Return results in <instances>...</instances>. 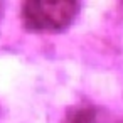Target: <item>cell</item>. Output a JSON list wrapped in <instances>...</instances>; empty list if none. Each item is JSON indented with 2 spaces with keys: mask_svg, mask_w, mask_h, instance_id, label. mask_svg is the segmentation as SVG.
<instances>
[{
  "mask_svg": "<svg viewBox=\"0 0 123 123\" xmlns=\"http://www.w3.org/2000/svg\"><path fill=\"white\" fill-rule=\"evenodd\" d=\"M62 123H106V120L93 106H76L69 110Z\"/></svg>",
  "mask_w": 123,
  "mask_h": 123,
  "instance_id": "7a4b0ae2",
  "label": "cell"
},
{
  "mask_svg": "<svg viewBox=\"0 0 123 123\" xmlns=\"http://www.w3.org/2000/svg\"><path fill=\"white\" fill-rule=\"evenodd\" d=\"M78 4L73 0H29L22 4L20 17L27 31L32 32H59L74 20Z\"/></svg>",
  "mask_w": 123,
  "mask_h": 123,
  "instance_id": "6da1fadb",
  "label": "cell"
}]
</instances>
